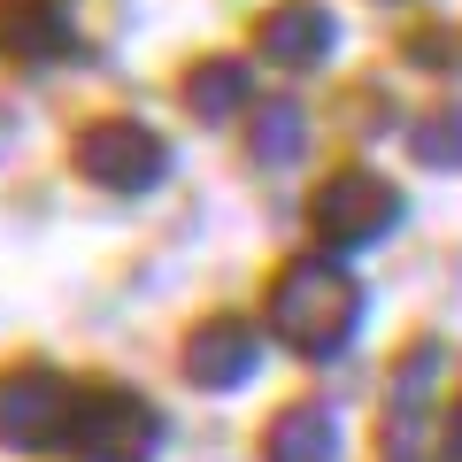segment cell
I'll return each mask as SVG.
<instances>
[{"label": "cell", "mask_w": 462, "mask_h": 462, "mask_svg": "<svg viewBox=\"0 0 462 462\" xmlns=\"http://www.w3.org/2000/svg\"><path fill=\"white\" fill-rule=\"evenodd\" d=\"M270 316H278V331L293 346L331 355V346H346V331L363 324V300H355V285H346V278H331V270H285Z\"/></svg>", "instance_id": "obj_1"}, {"label": "cell", "mask_w": 462, "mask_h": 462, "mask_svg": "<svg viewBox=\"0 0 462 462\" xmlns=\"http://www.w3.org/2000/svg\"><path fill=\"white\" fill-rule=\"evenodd\" d=\"M62 424H69V385L54 370L23 363L0 378V439L8 447H47Z\"/></svg>", "instance_id": "obj_2"}, {"label": "cell", "mask_w": 462, "mask_h": 462, "mask_svg": "<svg viewBox=\"0 0 462 462\" xmlns=\"http://www.w3.org/2000/svg\"><path fill=\"white\" fill-rule=\"evenodd\" d=\"M401 216V193L378 178H331L324 193H316V231H324L331 247H363V239H385V224Z\"/></svg>", "instance_id": "obj_3"}, {"label": "cell", "mask_w": 462, "mask_h": 462, "mask_svg": "<svg viewBox=\"0 0 462 462\" xmlns=\"http://www.w3.org/2000/svg\"><path fill=\"white\" fill-rule=\"evenodd\" d=\"M62 431H69L93 462H147V455H154V416H147V401H132V393H100L93 409L69 416Z\"/></svg>", "instance_id": "obj_4"}, {"label": "cell", "mask_w": 462, "mask_h": 462, "mask_svg": "<svg viewBox=\"0 0 462 462\" xmlns=\"http://www.w3.org/2000/svg\"><path fill=\"white\" fill-rule=\"evenodd\" d=\"M85 170H93L100 185H132V193H147V185L162 178V139L139 132V124H100V132L85 139Z\"/></svg>", "instance_id": "obj_5"}, {"label": "cell", "mask_w": 462, "mask_h": 462, "mask_svg": "<svg viewBox=\"0 0 462 462\" xmlns=\"http://www.w3.org/2000/svg\"><path fill=\"white\" fill-rule=\"evenodd\" d=\"M247 370H254V331L239 324V316H216V324H200L193 339H185V378L208 385V393L239 385Z\"/></svg>", "instance_id": "obj_6"}, {"label": "cell", "mask_w": 462, "mask_h": 462, "mask_svg": "<svg viewBox=\"0 0 462 462\" xmlns=\"http://www.w3.org/2000/svg\"><path fill=\"white\" fill-rule=\"evenodd\" d=\"M263 462H339V424L324 409H285L263 439Z\"/></svg>", "instance_id": "obj_7"}, {"label": "cell", "mask_w": 462, "mask_h": 462, "mask_svg": "<svg viewBox=\"0 0 462 462\" xmlns=\"http://www.w3.org/2000/svg\"><path fill=\"white\" fill-rule=\"evenodd\" d=\"M263 47L278 54V62H324L331 54V16L309 8V0H293V8H278V16L263 23Z\"/></svg>", "instance_id": "obj_8"}, {"label": "cell", "mask_w": 462, "mask_h": 462, "mask_svg": "<svg viewBox=\"0 0 462 462\" xmlns=\"http://www.w3.org/2000/svg\"><path fill=\"white\" fill-rule=\"evenodd\" d=\"M239 78H247V69H231V62H224V69H200V78H193V100H200V116H231L224 100L239 93Z\"/></svg>", "instance_id": "obj_9"}, {"label": "cell", "mask_w": 462, "mask_h": 462, "mask_svg": "<svg viewBox=\"0 0 462 462\" xmlns=\"http://www.w3.org/2000/svg\"><path fill=\"white\" fill-rule=\"evenodd\" d=\"M293 132H300V124H293V108H278L254 139H263V154H270V162H285V154H293Z\"/></svg>", "instance_id": "obj_10"}]
</instances>
